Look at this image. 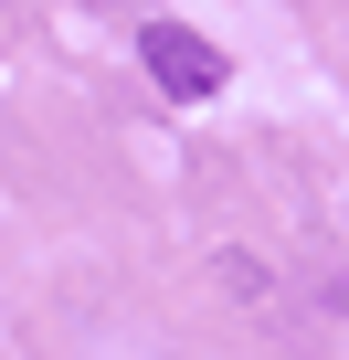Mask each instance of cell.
Wrapping results in <instances>:
<instances>
[{
  "instance_id": "obj_1",
  "label": "cell",
  "mask_w": 349,
  "mask_h": 360,
  "mask_svg": "<svg viewBox=\"0 0 349 360\" xmlns=\"http://www.w3.org/2000/svg\"><path fill=\"white\" fill-rule=\"evenodd\" d=\"M138 64H148V85H159V96H180V106H212V96L233 85L223 43H212V32H191V22H148V32H138Z\"/></svg>"
},
{
  "instance_id": "obj_2",
  "label": "cell",
  "mask_w": 349,
  "mask_h": 360,
  "mask_svg": "<svg viewBox=\"0 0 349 360\" xmlns=\"http://www.w3.org/2000/svg\"><path fill=\"white\" fill-rule=\"evenodd\" d=\"M338 307H349V276H338Z\"/></svg>"
}]
</instances>
